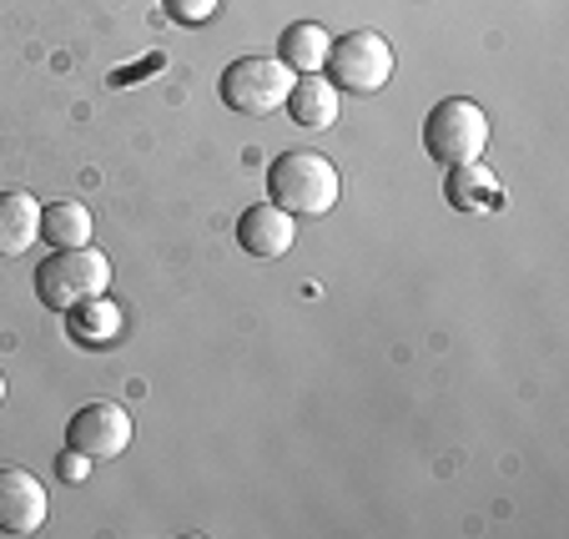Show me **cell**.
<instances>
[{
	"instance_id": "1",
	"label": "cell",
	"mask_w": 569,
	"mask_h": 539,
	"mask_svg": "<svg viewBox=\"0 0 569 539\" xmlns=\"http://www.w3.org/2000/svg\"><path fill=\"white\" fill-rule=\"evenodd\" d=\"M36 298L46 313H71L76 302L101 298L111 288V258L101 248H51V258L36 268Z\"/></svg>"
},
{
	"instance_id": "2",
	"label": "cell",
	"mask_w": 569,
	"mask_h": 539,
	"mask_svg": "<svg viewBox=\"0 0 569 539\" xmlns=\"http://www.w3.org/2000/svg\"><path fill=\"white\" fill-rule=\"evenodd\" d=\"M268 202L288 217H322L338 207V167L322 151H282L268 167Z\"/></svg>"
},
{
	"instance_id": "3",
	"label": "cell",
	"mask_w": 569,
	"mask_h": 539,
	"mask_svg": "<svg viewBox=\"0 0 569 539\" xmlns=\"http://www.w3.org/2000/svg\"><path fill=\"white\" fill-rule=\"evenodd\" d=\"M288 91H292V71L278 56H237L222 71V81H217L222 107L237 111V117H272V111L288 107Z\"/></svg>"
},
{
	"instance_id": "4",
	"label": "cell",
	"mask_w": 569,
	"mask_h": 539,
	"mask_svg": "<svg viewBox=\"0 0 569 539\" xmlns=\"http://www.w3.org/2000/svg\"><path fill=\"white\" fill-rule=\"evenodd\" d=\"M423 151L439 167H459V162H483L489 151V117L479 101L469 97H449L429 111L423 121Z\"/></svg>"
},
{
	"instance_id": "5",
	"label": "cell",
	"mask_w": 569,
	"mask_h": 539,
	"mask_svg": "<svg viewBox=\"0 0 569 539\" xmlns=\"http://www.w3.org/2000/svg\"><path fill=\"white\" fill-rule=\"evenodd\" d=\"M322 76H328L338 91L373 97V91L388 87V76H393V46H388L378 31L333 36V46H328V61H322Z\"/></svg>"
},
{
	"instance_id": "6",
	"label": "cell",
	"mask_w": 569,
	"mask_h": 539,
	"mask_svg": "<svg viewBox=\"0 0 569 539\" xmlns=\"http://www.w3.org/2000/svg\"><path fill=\"white\" fill-rule=\"evenodd\" d=\"M131 443V413L111 399H97L87 409H76L66 423V449H81L87 459H117Z\"/></svg>"
},
{
	"instance_id": "7",
	"label": "cell",
	"mask_w": 569,
	"mask_h": 539,
	"mask_svg": "<svg viewBox=\"0 0 569 539\" xmlns=\"http://www.w3.org/2000/svg\"><path fill=\"white\" fill-rule=\"evenodd\" d=\"M51 515L46 485L31 469H0V535H36Z\"/></svg>"
},
{
	"instance_id": "8",
	"label": "cell",
	"mask_w": 569,
	"mask_h": 539,
	"mask_svg": "<svg viewBox=\"0 0 569 539\" xmlns=\"http://www.w3.org/2000/svg\"><path fill=\"white\" fill-rule=\"evenodd\" d=\"M237 242H242V252H252V258H282V252L298 242V227H292V217L282 212L278 202H258L237 217Z\"/></svg>"
},
{
	"instance_id": "9",
	"label": "cell",
	"mask_w": 569,
	"mask_h": 539,
	"mask_svg": "<svg viewBox=\"0 0 569 539\" xmlns=\"http://www.w3.org/2000/svg\"><path fill=\"white\" fill-rule=\"evenodd\" d=\"M443 172H449L443 177V202L453 212H495V207H505V187L483 162H459L443 167Z\"/></svg>"
},
{
	"instance_id": "10",
	"label": "cell",
	"mask_w": 569,
	"mask_h": 539,
	"mask_svg": "<svg viewBox=\"0 0 569 539\" xmlns=\"http://www.w3.org/2000/svg\"><path fill=\"white\" fill-rule=\"evenodd\" d=\"M338 97H343V91H338L322 71L292 76V91H288V107H282V111H288L298 127L322 131V127H333V121H338Z\"/></svg>"
},
{
	"instance_id": "11",
	"label": "cell",
	"mask_w": 569,
	"mask_h": 539,
	"mask_svg": "<svg viewBox=\"0 0 569 539\" xmlns=\"http://www.w3.org/2000/svg\"><path fill=\"white\" fill-rule=\"evenodd\" d=\"M41 242V202L31 192H0V258H21Z\"/></svg>"
},
{
	"instance_id": "12",
	"label": "cell",
	"mask_w": 569,
	"mask_h": 539,
	"mask_svg": "<svg viewBox=\"0 0 569 539\" xmlns=\"http://www.w3.org/2000/svg\"><path fill=\"white\" fill-rule=\"evenodd\" d=\"M66 318V333H71V343H81V348H111L121 338V308L101 292V298H87V302H76L71 313H61Z\"/></svg>"
},
{
	"instance_id": "13",
	"label": "cell",
	"mask_w": 569,
	"mask_h": 539,
	"mask_svg": "<svg viewBox=\"0 0 569 539\" xmlns=\"http://www.w3.org/2000/svg\"><path fill=\"white\" fill-rule=\"evenodd\" d=\"M328 46H333V36L322 31V26L298 21L278 36V61L288 66L292 76H312V71H322V61H328Z\"/></svg>"
},
{
	"instance_id": "14",
	"label": "cell",
	"mask_w": 569,
	"mask_h": 539,
	"mask_svg": "<svg viewBox=\"0 0 569 539\" xmlns=\"http://www.w3.org/2000/svg\"><path fill=\"white\" fill-rule=\"evenodd\" d=\"M97 222H91L87 202H51L41 207V238L51 248H87Z\"/></svg>"
},
{
	"instance_id": "15",
	"label": "cell",
	"mask_w": 569,
	"mask_h": 539,
	"mask_svg": "<svg viewBox=\"0 0 569 539\" xmlns=\"http://www.w3.org/2000/svg\"><path fill=\"white\" fill-rule=\"evenodd\" d=\"M91 465H97V459H87L81 449H61L56 453V479H61V485H87Z\"/></svg>"
},
{
	"instance_id": "16",
	"label": "cell",
	"mask_w": 569,
	"mask_h": 539,
	"mask_svg": "<svg viewBox=\"0 0 569 539\" xmlns=\"http://www.w3.org/2000/svg\"><path fill=\"white\" fill-rule=\"evenodd\" d=\"M167 16L182 26H202L217 16V0H167Z\"/></svg>"
},
{
	"instance_id": "17",
	"label": "cell",
	"mask_w": 569,
	"mask_h": 539,
	"mask_svg": "<svg viewBox=\"0 0 569 539\" xmlns=\"http://www.w3.org/2000/svg\"><path fill=\"white\" fill-rule=\"evenodd\" d=\"M0 403H6V373H0Z\"/></svg>"
}]
</instances>
